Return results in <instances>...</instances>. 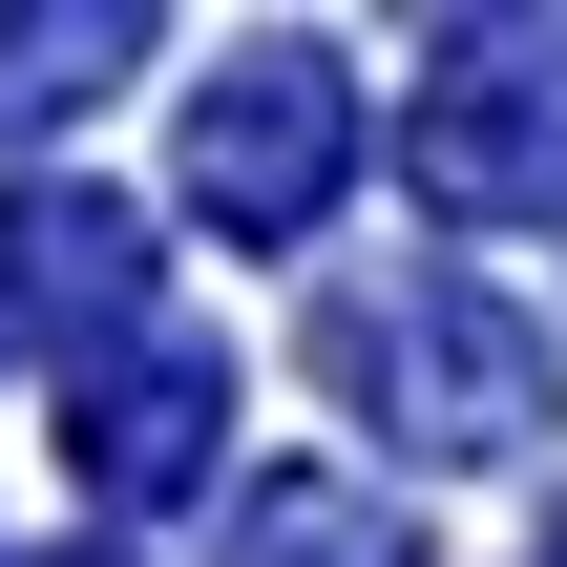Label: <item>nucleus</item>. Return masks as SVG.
I'll list each match as a JSON object with an SVG mask.
<instances>
[{
  "label": "nucleus",
  "instance_id": "2",
  "mask_svg": "<svg viewBox=\"0 0 567 567\" xmlns=\"http://www.w3.org/2000/svg\"><path fill=\"white\" fill-rule=\"evenodd\" d=\"M337 168H358V84H337L316 42H231V63L189 84V210H210L231 252H295V231L337 210Z\"/></svg>",
  "mask_w": 567,
  "mask_h": 567
},
{
  "label": "nucleus",
  "instance_id": "5",
  "mask_svg": "<svg viewBox=\"0 0 567 567\" xmlns=\"http://www.w3.org/2000/svg\"><path fill=\"white\" fill-rule=\"evenodd\" d=\"M231 567H421V526L337 463H274V484H231Z\"/></svg>",
  "mask_w": 567,
  "mask_h": 567
},
{
  "label": "nucleus",
  "instance_id": "3",
  "mask_svg": "<svg viewBox=\"0 0 567 567\" xmlns=\"http://www.w3.org/2000/svg\"><path fill=\"white\" fill-rule=\"evenodd\" d=\"M63 421H84V484H105V505H168V484H210L231 358H210L189 316H147V337H105V358L63 379Z\"/></svg>",
  "mask_w": 567,
  "mask_h": 567
},
{
  "label": "nucleus",
  "instance_id": "1",
  "mask_svg": "<svg viewBox=\"0 0 567 567\" xmlns=\"http://www.w3.org/2000/svg\"><path fill=\"white\" fill-rule=\"evenodd\" d=\"M316 358H337L400 442H442V463L547 442V337H526L505 295H463V274H358V295L316 316Z\"/></svg>",
  "mask_w": 567,
  "mask_h": 567
},
{
  "label": "nucleus",
  "instance_id": "7",
  "mask_svg": "<svg viewBox=\"0 0 567 567\" xmlns=\"http://www.w3.org/2000/svg\"><path fill=\"white\" fill-rule=\"evenodd\" d=\"M84 567H105V547H84Z\"/></svg>",
  "mask_w": 567,
  "mask_h": 567
},
{
  "label": "nucleus",
  "instance_id": "4",
  "mask_svg": "<svg viewBox=\"0 0 567 567\" xmlns=\"http://www.w3.org/2000/svg\"><path fill=\"white\" fill-rule=\"evenodd\" d=\"M0 252H21V316H63L84 358L168 316V295H147V231H126L105 189H21V210H0Z\"/></svg>",
  "mask_w": 567,
  "mask_h": 567
},
{
  "label": "nucleus",
  "instance_id": "6",
  "mask_svg": "<svg viewBox=\"0 0 567 567\" xmlns=\"http://www.w3.org/2000/svg\"><path fill=\"white\" fill-rule=\"evenodd\" d=\"M147 21H0V105H84V63H126Z\"/></svg>",
  "mask_w": 567,
  "mask_h": 567
}]
</instances>
